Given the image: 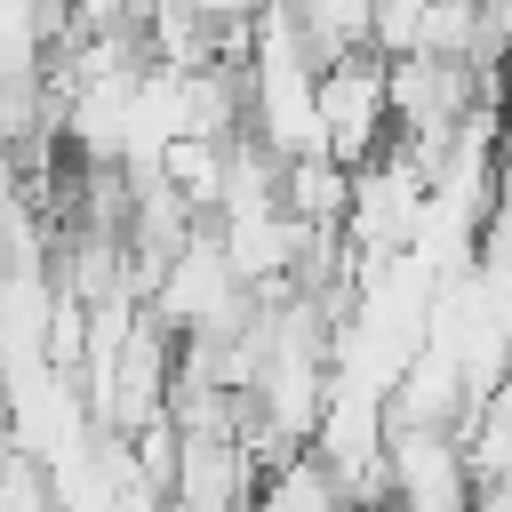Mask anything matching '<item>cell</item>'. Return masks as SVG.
<instances>
[{"label": "cell", "mask_w": 512, "mask_h": 512, "mask_svg": "<svg viewBox=\"0 0 512 512\" xmlns=\"http://www.w3.org/2000/svg\"><path fill=\"white\" fill-rule=\"evenodd\" d=\"M256 456L240 432H184L176 448V480H168V504L184 512H248L256 504Z\"/></svg>", "instance_id": "277c9868"}, {"label": "cell", "mask_w": 512, "mask_h": 512, "mask_svg": "<svg viewBox=\"0 0 512 512\" xmlns=\"http://www.w3.org/2000/svg\"><path fill=\"white\" fill-rule=\"evenodd\" d=\"M456 448H464L472 480L512 472V376L488 384V392H472V408H464V424H456Z\"/></svg>", "instance_id": "ba28073f"}, {"label": "cell", "mask_w": 512, "mask_h": 512, "mask_svg": "<svg viewBox=\"0 0 512 512\" xmlns=\"http://www.w3.org/2000/svg\"><path fill=\"white\" fill-rule=\"evenodd\" d=\"M384 464H392V504L408 512H472V464L456 448V432H384Z\"/></svg>", "instance_id": "3957f363"}, {"label": "cell", "mask_w": 512, "mask_h": 512, "mask_svg": "<svg viewBox=\"0 0 512 512\" xmlns=\"http://www.w3.org/2000/svg\"><path fill=\"white\" fill-rule=\"evenodd\" d=\"M232 144V136H224ZM224 144L216 136H176V144H160V160L144 168V176H160L192 216H216V200H224Z\"/></svg>", "instance_id": "5b68a950"}, {"label": "cell", "mask_w": 512, "mask_h": 512, "mask_svg": "<svg viewBox=\"0 0 512 512\" xmlns=\"http://www.w3.org/2000/svg\"><path fill=\"white\" fill-rule=\"evenodd\" d=\"M424 168L400 152V144H384L368 168H352V200H344V248H352V264H384V256H400L408 240H416V216H424Z\"/></svg>", "instance_id": "7a4b0ae2"}, {"label": "cell", "mask_w": 512, "mask_h": 512, "mask_svg": "<svg viewBox=\"0 0 512 512\" xmlns=\"http://www.w3.org/2000/svg\"><path fill=\"white\" fill-rule=\"evenodd\" d=\"M0 512H56L48 472H40L24 448H0Z\"/></svg>", "instance_id": "9c48e42d"}, {"label": "cell", "mask_w": 512, "mask_h": 512, "mask_svg": "<svg viewBox=\"0 0 512 512\" xmlns=\"http://www.w3.org/2000/svg\"><path fill=\"white\" fill-rule=\"evenodd\" d=\"M320 152L336 168H368L384 144H392V88H384V56L376 48H352L336 64H320Z\"/></svg>", "instance_id": "6da1fadb"}, {"label": "cell", "mask_w": 512, "mask_h": 512, "mask_svg": "<svg viewBox=\"0 0 512 512\" xmlns=\"http://www.w3.org/2000/svg\"><path fill=\"white\" fill-rule=\"evenodd\" d=\"M384 512H408V504H384Z\"/></svg>", "instance_id": "7c38bea8"}, {"label": "cell", "mask_w": 512, "mask_h": 512, "mask_svg": "<svg viewBox=\"0 0 512 512\" xmlns=\"http://www.w3.org/2000/svg\"><path fill=\"white\" fill-rule=\"evenodd\" d=\"M248 512H344V488H336V472H328L312 448H296V456L264 464Z\"/></svg>", "instance_id": "8992f818"}, {"label": "cell", "mask_w": 512, "mask_h": 512, "mask_svg": "<svg viewBox=\"0 0 512 512\" xmlns=\"http://www.w3.org/2000/svg\"><path fill=\"white\" fill-rule=\"evenodd\" d=\"M344 200H352V168H336L328 152H304L280 168V208L296 224H336L344 232Z\"/></svg>", "instance_id": "52a82bcc"}, {"label": "cell", "mask_w": 512, "mask_h": 512, "mask_svg": "<svg viewBox=\"0 0 512 512\" xmlns=\"http://www.w3.org/2000/svg\"><path fill=\"white\" fill-rule=\"evenodd\" d=\"M0 448H8V376H0Z\"/></svg>", "instance_id": "8fae6325"}, {"label": "cell", "mask_w": 512, "mask_h": 512, "mask_svg": "<svg viewBox=\"0 0 512 512\" xmlns=\"http://www.w3.org/2000/svg\"><path fill=\"white\" fill-rule=\"evenodd\" d=\"M184 8H200V16H208V24H224V32H232V24H256V16H264V0H184Z\"/></svg>", "instance_id": "30bf717a"}, {"label": "cell", "mask_w": 512, "mask_h": 512, "mask_svg": "<svg viewBox=\"0 0 512 512\" xmlns=\"http://www.w3.org/2000/svg\"><path fill=\"white\" fill-rule=\"evenodd\" d=\"M160 512H184V504H160Z\"/></svg>", "instance_id": "4fadbf2b"}]
</instances>
